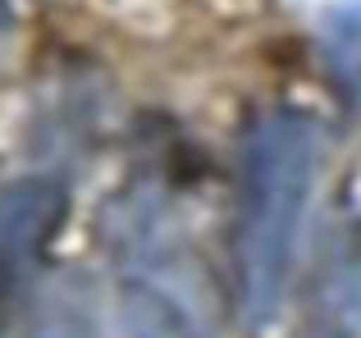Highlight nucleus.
Listing matches in <instances>:
<instances>
[{
	"label": "nucleus",
	"mask_w": 361,
	"mask_h": 338,
	"mask_svg": "<svg viewBox=\"0 0 361 338\" xmlns=\"http://www.w3.org/2000/svg\"><path fill=\"white\" fill-rule=\"evenodd\" d=\"M320 165L325 128L302 106H265L238 142L229 279L238 325L252 338H261L283 311Z\"/></svg>",
	"instance_id": "1"
},
{
	"label": "nucleus",
	"mask_w": 361,
	"mask_h": 338,
	"mask_svg": "<svg viewBox=\"0 0 361 338\" xmlns=\"http://www.w3.org/2000/svg\"><path fill=\"white\" fill-rule=\"evenodd\" d=\"M115 338H220L215 302L197 261L169 247L156 220L142 224L123 251Z\"/></svg>",
	"instance_id": "2"
},
{
	"label": "nucleus",
	"mask_w": 361,
	"mask_h": 338,
	"mask_svg": "<svg viewBox=\"0 0 361 338\" xmlns=\"http://www.w3.org/2000/svg\"><path fill=\"white\" fill-rule=\"evenodd\" d=\"M64 220H69V187L51 174L14 178L0 192V311L42 279Z\"/></svg>",
	"instance_id": "3"
},
{
	"label": "nucleus",
	"mask_w": 361,
	"mask_h": 338,
	"mask_svg": "<svg viewBox=\"0 0 361 338\" xmlns=\"http://www.w3.org/2000/svg\"><path fill=\"white\" fill-rule=\"evenodd\" d=\"M298 338H361V220H343L320 247Z\"/></svg>",
	"instance_id": "4"
},
{
	"label": "nucleus",
	"mask_w": 361,
	"mask_h": 338,
	"mask_svg": "<svg viewBox=\"0 0 361 338\" xmlns=\"http://www.w3.org/2000/svg\"><path fill=\"white\" fill-rule=\"evenodd\" d=\"M97 334V293L87 275H55L32 302L27 338H92Z\"/></svg>",
	"instance_id": "5"
},
{
	"label": "nucleus",
	"mask_w": 361,
	"mask_h": 338,
	"mask_svg": "<svg viewBox=\"0 0 361 338\" xmlns=\"http://www.w3.org/2000/svg\"><path fill=\"white\" fill-rule=\"evenodd\" d=\"M320 60L338 96H361V5H334L320 23Z\"/></svg>",
	"instance_id": "6"
},
{
	"label": "nucleus",
	"mask_w": 361,
	"mask_h": 338,
	"mask_svg": "<svg viewBox=\"0 0 361 338\" xmlns=\"http://www.w3.org/2000/svg\"><path fill=\"white\" fill-rule=\"evenodd\" d=\"M5 27H9V0H0V37H5Z\"/></svg>",
	"instance_id": "7"
}]
</instances>
